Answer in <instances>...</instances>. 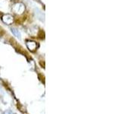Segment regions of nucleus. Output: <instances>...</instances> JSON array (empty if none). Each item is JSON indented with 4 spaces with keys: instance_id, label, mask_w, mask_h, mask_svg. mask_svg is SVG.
<instances>
[{
    "instance_id": "obj_2",
    "label": "nucleus",
    "mask_w": 121,
    "mask_h": 114,
    "mask_svg": "<svg viewBox=\"0 0 121 114\" xmlns=\"http://www.w3.org/2000/svg\"><path fill=\"white\" fill-rule=\"evenodd\" d=\"M2 21L4 23H5L7 24H11L13 23L14 18L11 14H5L2 16Z\"/></svg>"
},
{
    "instance_id": "obj_3",
    "label": "nucleus",
    "mask_w": 121,
    "mask_h": 114,
    "mask_svg": "<svg viewBox=\"0 0 121 114\" xmlns=\"http://www.w3.org/2000/svg\"><path fill=\"white\" fill-rule=\"evenodd\" d=\"M26 44V47H27V48L31 51L35 50V49H36V47H37L36 43V42H34V41H27Z\"/></svg>"
},
{
    "instance_id": "obj_5",
    "label": "nucleus",
    "mask_w": 121,
    "mask_h": 114,
    "mask_svg": "<svg viewBox=\"0 0 121 114\" xmlns=\"http://www.w3.org/2000/svg\"><path fill=\"white\" fill-rule=\"evenodd\" d=\"M3 114H14V113H13L12 112H11V110H6V111L4 112Z\"/></svg>"
},
{
    "instance_id": "obj_1",
    "label": "nucleus",
    "mask_w": 121,
    "mask_h": 114,
    "mask_svg": "<svg viewBox=\"0 0 121 114\" xmlns=\"http://www.w3.org/2000/svg\"><path fill=\"white\" fill-rule=\"evenodd\" d=\"M13 10L15 13L21 14L24 11L25 6L23 3H17L13 6Z\"/></svg>"
},
{
    "instance_id": "obj_4",
    "label": "nucleus",
    "mask_w": 121,
    "mask_h": 114,
    "mask_svg": "<svg viewBox=\"0 0 121 114\" xmlns=\"http://www.w3.org/2000/svg\"><path fill=\"white\" fill-rule=\"evenodd\" d=\"M11 32H12V33L14 34V35L17 38H18V39H21V33L20 31L17 29V28H11Z\"/></svg>"
}]
</instances>
